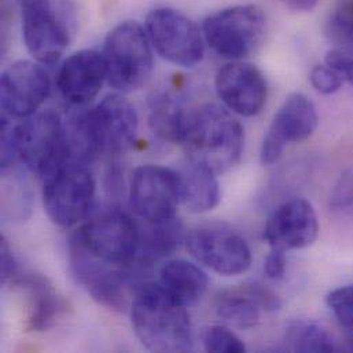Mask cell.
Instances as JSON below:
<instances>
[{
    "label": "cell",
    "mask_w": 353,
    "mask_h": 353,
    "mask_svg": "<svg viewBox=\"0 0 353 353\" xmlns=\"http://www.w3.org/2000/svg\"><path fill=\"white\" fill-rule=\"evenodd\" d=\"M191 256L223 276L246 272L252 264V250L239 234L221 227H201L185 236Z\"/></svg>",
    "instance_id": "obj_12"
},
{
    "label": "cell",
    "mask_w": 353,
    "mask_h": 353,
    "mask_svg": "<svg viewBox=\"0 0 353 353\" xmlns=\"http://www.w3.org/2000/svg\"><path fill=\"white\" fill-rule=\"evenodd\" d=\"M69 268L74 281L99 305L116 312L128 308V290L134 279V267L121 268L95 257L72 234Z\"/></svg>",
    "instance_id": "obj_9"
},
{
    "label": "cell",
    "mask_w": 353,
    "mask_h": 353,
    "mask_svg": "<svg viewBox=\"0 0 353 353\" xmlns=\"http://www.w3.org/2000/svg\"><path fill=\"white\" fill-rule=\"evenodd\" d=\"M180 202L179 175L175 171L161 165H142L132 174L130 205L142 220L159 223L175 219Z\"/></svg>",
    "instance_id": "obj_13"
},
{
    "label": "cell",
    "mask_w": 353,
    "mask_h": 353,
    "mask_svg": "<svg viewBox=\"0 0 353 353\" xmlns=\"http://www.w3.org/2000/svg\"><path fill=\"white\" fill-rule=\"evenodd\" d=\"M267 17L256 4L223 8L202 23V34L209 47L223 58L239 61L249 57L263 41Z\"/></svg>",
    "instance_id": "obj_6"
},
{
    "label": "cell",
    "mask_w": 353,
    "mask_h": 353,
    "mask_svg": "<svg viewBox=\"0 0 353 353\" xmlns=\"http://www.w3.org/2000/svg\"><path fill=\"white\" fill-rule=\"evenodd\" d=\"M319 234V223L312 205L303 198H293L279 205L270 216L264 238L271 249L283 252L312 245Z\"/></svg>",
    "instance_id": "obj_17"
},
{
    "label": "cell",
    "mask_w": 353,
    "mask_h": 353,
    "mask_svg": "<svg viewBox=\"0 0 353 353\" xmlns=\"http://www.w3.org/2000/svg\"><path fill=\"white\" fill-rule=\"evenodd\" d=\"M79 242L95 257L121 268L135 265L141 227L124 210L109 208L85 221L74 234Z\"/></svg>",
    "instance_id": "obj_7"
},
{
    "label": "cell",
    "mask_w": 353,
    "mask_h": 353,
    "mask_svg": "<svg viewBox=\"0 0 353 353\" xmlns=\"http://www.w3.org/2000/svg\"><path fill=\"white\" fill-rule=\"evenodd\" d=\"M10 121V119L3 117V171L15 161H21L30 172L44 179L61 165L72 161L66 127L57 113L51 110L36 113L21 120L19 124Z\"/></svg>",
    "instance_id": "obj_2"
},
{
    "label": "cell",
    "mask_w": 353,
    "mask_h": 353,
    "mask_svg": "<svg viewBox=\"0 0 353 353\" xmlns=\"http://www.w3.org/2000/svg\"><path fill=\"white\" fill-rule=\"evenodd\" d=\"M330 209L343 216L353 214V171H348L339 179L332 195Z\"/></svg>",
    "instance_id": "obj_29"
},
{
    "label": "cell",
    "mask_w": 353,
    "mask_h": 353,
    "mask_svg": "<svg viewBox=\"0 0 353 353\" xmlns=\"http://www.w3.org/2000/svg\"><path fill=\"white\" fill-rule=\"evenodd\" d=\"M250 294L254 297V300L259 303L261 310L267 312H276L282 307L281 299L268 288H265L261 283H248L245 285Z\"/></svg>",
    "instance_id": "obj_32"
},
{
    "label": "cell",
    "mask_w": 353,
    "mask_h": 353,
    "mask_svg": "<svg viewBox=\"0 0 353 353\" xmlns=\"http://www.w3.org/2000/svg\"><path fill=\"white\" fill-rule=\"evenodd\" d=\"M286 252L271 249L264 263V272L272 281H281L286 274Z\"/></svg>",
    "instance_id": "obj_33"
},
{
    "label": "cell",
    "mask_w": 353,
    "mask_h": 353,
    "mask_svg": "<svg viewBox=\"0 0 353 353\" xmlns=\"http://www.w3.org/2000/svg\"><path fill=\"white\" fill-rule=\"evenodd\" d=\"M202 344L206 352L242 353L246 351L242 340L224 326H210L202 334Z\"/></svg>",
    "instance_id": "obj_27"
},
{
    "label": "cell",
    "mask_w": 353,
    "mask_h": 353,
    "mask_svg": "<svg viewBox=\"0 0 353 353\" xmlns=\"http://www.w3.org/2000/svg\"><path fill=\"white\" fill-rule=\"evenodd\" d=\"M19 270L21 267L15 256L12 254L11 246L8 245L6 238L1 236V283L8 285Z\"/></svg>",
    "instance_id": "obj_34"
},
{
    "label": "cell",
    "mask_w": 353,
    "mask_h": 353,
    "mask_svg": "<svg viewBox=\"0 0 353 353\" xmlns=\"http://www.w3.org/2000/svg\"><path fill=\"white\" fill-rule=\"evenodd\" d=\"M180 184V201L192 213H205L214 209L220 201L217 175L210 170L187 161L177 172Z\"/></svg>",
    "instance_id": "obj_20"
},
{
    "label": "cell",
    "mask_w": 353,
    "mask_h": 353,
    "mask_svg": "<svg viewBox=\"0 0 353 353\" xmlns=\"http://www.w3.org/2000/svg\"><path fill=\"white\" fill-rule=\"evenodd\" d=\"M108 81L106 65L102 52L81 50L72 54L61 66L57 87L61 97L73 106H85L92 102Z\"/></svg>",
    "instance_id": "obj_18"
},
{
    "label": "cell",
    "mask_w": 353,
    "mask_h": 353,
    "mask_svg": "<svg viewBox=\"0 0 353 353\" xmlns=\"http://www.w3.org/2000/svg\"><path fill=\"white\" fill-rule=\"evenodd\" d=\"M318 112L304 94H292L275 114L261 145V163L272 165L281 160L289 143H301L315 132Z\"/></svg>",
    "instance_id": "obj_14"
},
{
    "label": "cell",
    "mask_w": 353,
    "mask_h": 353,
    "mask_svg": "<svg viewBox=\"0 0 353 353\" xmlns=\"http://www.w3.org/2000/svg\"><path fill=\"white\" fill-rule=\"evenodd\" d=\"M285 6L293 11H300V12H308L312 11L319 0H282Z\"/></svg>",
    "instance_id": "obj_35"
},
{
    "label": "cell",
    "mask_w": 353,
    "mask_h": 353,
    "mask_svg": "<svg viewBox=\"0 0 353 353\" xmlns=\"http://www.w3.org/2000/svg\"><path fill=\"white\" fill-rule=\"evenodd\" d=\"M141 227L139 252L135 261V268L146 270L154 263L172 254L184 239L183 227L176 219L150 223Z\"/></svg>",
    "instance_id": "obj_21"
},
{
    "label": "cell",
    "mask_w": 353,
    "mask_h": 353,
    "mask_svg": "<svg viewBox=\"0 0 353 353\" xmlns=\"http://www.w3.org/2000/svg\"><path fill=\"white\" fill-rule=\"evenodd\" d=\"M187 112L168 97L159 98L150 112L149 125L152 132L161 141L181 143Z\"/></svg>",
    "instance_id": "obj_25"
},
{
    "label": "cell",
    "mask_w": 353,
    "mask_h": 353,
    "mask_svg": "<svg viewBox=\"0 0 353 353\" xmlns=\"http://www.w3.org/2000/svg\"><path fill=\"white\" fill-rule=\"evenodd\" d=\"M326 34L340 47L353 48V0H340L326 25Z\"/></svg>",
    "instance_id": "obj_26"
},
{
    "label": "cell",
    "mask_w": 353,
    "mask_h": 353,
    "mask_svg": "<svg viewBox=\"0 0 353 353\" xmlns=\"http://www.w3.org/2000/svg\"><path fill=\"white\" fill-rule=\"evenodd\" d=\"M214 311L223 321L239 329H250L259 323L261 307L243 285L219 292L214 299Z\"/></svg>",
    "instance_id": "obj_23"
},
{
    "label": "cell",
    "mask_w": 353,
    "mask_h": 353,
    "mask_svg": "<svg viewBox=\"0 0 353 353\" xmlns=\"http://www.w3.org/2000/svg\"><path fill=\"white\" fill-rule=\"evenodd\" d=\"M285 343L293 352H334L337 350L332 333L323 325L307 319L289 323Z\"/></svg>",
    "instance_id": "obj_24"
},
{
    "label": "cell",
    "mask_w": 353,
    "mask_h": 353,
    "mask_svg": "<svg viewBox=\"0 0 353 353\" xmlns=\"http://www.w3.org/2000/svg\"><path fill=\"white\" fill-rule=\"evenodd\" d=\"M312 87L323 94V95H332L341 90L344 77L340 72L333 69L329 65H318L311 70L310 76Z\"/></svg>",
    "instance_id": "obj_30"
},
{
    "label": "cell",
    "mask_w": 353,
    "mask_h": 353,
    "mask_svg": "<svg viewBox=\"0 0 353 353\" xmlns=\"http://www.w3.org/2000/svg\"><path fill=\"white\" fill-rule=\"evenodd\" d=\"M326 303L337 321L350 332H353V285L330 292Z\"/></svg>",
    "instance_id": "obj_28"
},
{
    "label": "cell",
    "mask_w": 353,
    "mask_h": 353,
    "mask_svg": "<svg viewBox=\"0 0 353 353\" xmlns=\"http://www.w3.org/2000/svg\"><path fill=\"white\" fill-rule=\"evenodd\" d=\"M65 127L73 159L88 165L101 157L127 153L137 139L139 120L131 102L113 94L74 116Z\"/></svg>",
    "instance_id": "obj_1"
},
{
    "label": "cell",
    "mask_w": 353,
    "mask_h": 353,
    "mask_svg": "<svg viewBox=\"0 0 353 353\" xmlns=\"http://www.w3.org/2000/svg\"><path fill=\"white\" fill-rule=\"evenodd\" d=\"M187 307L159 282L137 289L131 305V322L142 345L159 353L187 352L192 347V330Z\"/></svg>",
    "instance_id": "obj_3"
},
{
    "label": "cell",
    "mask_w": 353,
    "mask_h": 353,
    "mask_svg": "<svg viewBox=\"0 0 353 353\" xmlns=\"http://www.w3.org/2000/svg\"><path fill=\"white\" fill-rule=\"evenodd\" d=\"M146 33L159 55L174 65L194 68L203 58L205 39L201 29L177 10L161 7L150 11Z\"/></svg>",
    "instance_id": "obj_10"
},
{
    "label": "cell",
    "mask_w": 353,
    "mask_h": 353,
    "mask_svg": "<svg viewBox=\"0 0 353 353\" xmlns=\"http://www.w3.org/2000/svg\"><path fill=\"white\" fill-rule=\"evenodd\" d=\"M22 36L29 54L43 65H55L70 41L66 22L52 0H19Z\"/></svg>",
    "instance_id": "obj_11"
},
{
    "label": "cell",
    "mask_w": 353,
    "mask_h": 353,
    "mask_svg": "<svg viewBox=\"0 0 353 353\" xmlns=\"http://www.w3.org/2000/svg\"><path fill=\"white\" fill-rule=\"evenodd\" d=\"M95 190V179L88 165L66 163L43 179L44 210L57 225L73 227L87 217Z\"/></svg>",
    "instance_id": "obj_8"
},
{
    "label": "cell",
    "mask_w": 353,
    "mask_h": 353,
    "mask_svg": "<svg viewBox=\"0 0 353 353\" xmlns=\"http://www.w3.org/2000/svg\"><path fill=\"white\" fill-rule=\"evenodd\" d=\"M8 285L22 290L29 301L28 332H46L57 325L70 310L69 303L57 293L51 282L41 274L19 270Z\"/></svg>",
    "instance_id": "obj_19"
},
{
    "label": "cell",
    "mask_w": 353,
    "mask_h": 353,
    "mask_svg": "<svg viewBox=\"0 0 353 353\" xmlns=\"http://www.w3.org/2000/svg\"><path fill=\"white\" fill-rule=\"evenodd\" d=\"M326 65L340 72L345 80L353 84V48L337 47L330 50L326 55Z\"/></svg>",
    "instance_id": "obj_31"
},
{
    "label": "cell",
    "mask_w": 353,
    "mask_h": 353,
    "mask_svg": "<svg viewBox=\"0 0 353 353\" xmlns=\"http://www.w3.org/2000/svg\"><path fill=\"white\" fill-rule=\"evenodd\" d=\"M50 94V77L37 63L26 59L11 63L1 74L3 117L25 120L37 113Z\"/></svg>",
    "instance_id": "obj_15"
},
{
    "label": "cell",
    "mask_w": 353,
    "mask_h": 353,
    "mask_svg": "<svg viewBox=\"0 0 353 353\" xmlns=\"http://www.w3.org/2000/svg\"><path fill=\"white\" fill-rule=\"evenodd\" d=\"M180 145L187 161L220 175L241 161L243 128L224 108L206 103L187 113Z\"/></svg>",
    "instance_id": "obj_4"
},
{
    "label": "cell",
    "mask_w": 353,
    "mask_h": 353,
    "mask_svg": "<svg viewBox=\"0 0 353 353\" xmlns=\"http://www.w3.org/2000/svg\"><path fill=\"white\" fill-rule=\"evenodd\" d=\"M159 283L177 301L188 307L203 296L208 288V278L199 267L179 259L163 264Z\"/></svg>",
    "instance_id": "obj_22"
},
{
    "label": "cell",
    "mask_w": 353,
    "mask_h": 353,
    "mask_svg": "<svg viewBox=\"0 0 353 353\" xmlns=\"http://www.w3.org/2000/svg\"><path fill=\"white\" fill-rule=\"evenodd\" d=\"M214 87L225 108L242 117L257 116L267 103V80L250 63L234 61L224 65L216 74Z\"/></svg>",
    "instance_id": "obj_16"
},
{
    "label": "cell",
    "mask_w": 353,
    "mask_h": 353,
    "mask_svg": "<svg viewBox=\"0 0 353 353\" xmlns=\"http://www.w3.org/2000/svg\"><path fill=\"white\" fill-rule=\"evenodd\" d=\"M108 84L117 92L128 94L139 90L153 70L152 43L135 21L116 25L106 36L102 51Z\"/></svg>",
    "instance_id": "obj_5"
}]
</instances>
